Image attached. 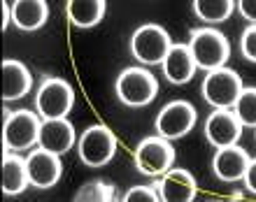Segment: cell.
<instances>
[{
    "mask_svg": "<svg viewBox=\"0 0 256 202\" xmlns=\"http://www.w3.org/2000/svg\"><path fill=\"white\" fill-rule=\"evenodd\" d=\"M170 47L168 30L158 23H144L130 35V54L142 65H161Z\"/></svg>",
    "mask_w": 256,
    "mask_h": 202,
    "instance_id": "obj_5",
    "label": "cell"
},
{
    "mask_svg": "<svg viewBox=\"0 0 256 202\" xmlns=\"http://www.w3.org/2000/svg\"><path fill=\"white\" fill-rule=\"evenodd\" d=\"M72 105V86L66 79H58V77L44 79L38 88V93H35V112L42 119H63V116L70 114Z\"/></svg>",
    "mask_w": 256,
    "mask_h": 202,
    "instance_id": "obj_6",
    "label": "cell"
},
{
    "mask_svg": "<svg viewBox=\"0 0 256 202\" xmlns=\"http://www.w3.org/2000/svg\"><path fill=\"white\" fill-rule=\"evenodd\" d=\"M126 202H161V196L154 186H133L124 196Z\"/></svg>",
    "mask_w": 256,
    "mask_h": 202,
    "instance_id": "obj_23",
    "label": "cell"
},
{
    "mask_svg": "<svg viewBox=\"0 0 256 202\" xmlns=\"http://www.w3.org/2000/svg\"><path fill=\"white\" fill-rule=\"evenodd\" d=\"M28 186H30V179H28L26 158H21L16 151H5L2 156V193L19 196Z\"/></svg>",
    "mask_w": 256,
    "mask_h": 202,
    "instance_id": "obj_18",
    "label": "cell"
},
{
    "mask_svg": "<svg viewBox=\"0 0 256 202\" xmlns=\"http://www.w3.org/2000/svg\"><path fill=\"white\" fill-rule=\"evenodd\" d=\"M238 12L250 23H256V0H238Z\"/></svg>",
    "mask_w": 256,
    "mask_h": 202,
    "instance_id": "obj_25",
    "label": "cell"
},
{
    "mask_svg": "<svg viewBox=\"0 0 256 202\" xmlns=\"http://www.w3.org/2000/svg\"><path fill=\"white\" fill-rule=\"evenodd\" d=\"M80 161L86 168H102L116 154V137L108 126H91L82 133L77 142Z\"/></svg>",
    "mask_w": 256,
    "mask_h": 202,
    "instance_id": "obj_7",
    "label": "cell"
},
{
    "mask_svg": "<svg viewBox=\"0 0 256 202\" xmlns=\"http://www.w3.org/2000/svg\"><path fill=\"white\" fill-rule=\"evenodd\" d=\"M30 86H33V77L24 63L14 58L2 61V100H21L26 93H30Z\"/></svg>",
    "mask_w": 256,
    "mask_h": 202,
    "instance_id": "obj_16",
    "label": "cell"
},
{
    "mask_svg": "<svg viewBox=\"0 0 256 202\" xmlns=\"http://www.w3.org/2000/svg\"><path fill=\"white\" fill-rule=\"evenodd\" d=\"M12 23V5L2 0V30H7V26Z\"/></svg>",
    "mask_w": 256,
    "mask_h": 202,
    "instance_id": "obj_27",
    "label": "cell"
},
{
    "mask_svg": "<svg viewBox=\"0 0 256 202\" xmlns=\"http://www.w3.org/2000/svg\"><path fill=\"white\" fill-rule=\"evenodd\" d=\"M49 7L47 0H14L12 2V23L19 30H40L47 23Z\"/></svg>",
    "mask_w": 256,
    "mask_h": 202,
    "instance_id": "obj_17",
    "label": "cell"
},
{
    "mask_svg": "<svg viewBox=\"0 0 256 202\" xmlns=\"http://www.w3.org/2000/svg\"><path fill=\"white\" fill-rule=\"evenodd\" d=\"M114 198V186L102 179H94V182L84 184L77 193H74V200L77 202H108Z\"/></svg>",
    "mask_w": 256,
    "mask_h": 202,
    "instance_id": "obj_21",
    "label": "cell"
},
{
    "mask_svg": "<svg viewBox=\"0 0 256 202\" xmlns=\"http://www.w3.org/2000/svg\"><path fill=\"white\" fill-rule=\"evenodd\" d=\"M42 116L30 109H19L5 114V126H2V144L5 151H24L33 149L40 140Z\"/></svg>",
    "mask_w": 256,
    "mask_h": 202,
    "instance_id": "obj_2",
    "label": "cell"
},
{
    "mask_svg": "<svg viewBox=\"0 0 256 202\" xmlns=\"http://www.w3.org/2000/svg\"><path fill=\"white\" fill-rule=\"evenodd\" d=\"M105 0H68L66 14L74 28H94L105 19Z\"/></svg>",
    "mask_w": 256,
    "mask_h": 202,
    "instance_id": "obj_19",
    "label": "cell"
},
{
    "mask_svg": "<svg viewBox=\"0 0 256 202\" xmlns=\"http://www.w3.org/2000/svg\"><path fill=\"white\" fill-rule=\"evenodd\" d=\"M161 200L166 202H191L198 193V184L189 170L170 168L158 184H154Z\"/></svg>",
    "mask_w": 256,
    "mask_h": 202,
    "instance_id": "obj_12",
    "label": "cell"
},
{
    "mask_svg": "<svg viewBox=\"0 0 256 202\" xmlns=\"http://www.w3.org/2000/svg\"><path fill=\"white\" fill-rule=\"evenodd\" d=\"M242 79L236 70L230 67H216L210 70L202 79V98L208 105H212L214 109H233L238 98L242 93Z\"/></svg>",
    "mask_w": 256,
    "mask_h": 202,
    "instance_id": "obj_3",
    "label": "cell"
},
{
    "mask_svg": "<svg viewBox=\"0 0 256 202\" xmlns=\"http://www.w3.org/2000/svg\"><path fill=\"white\" fill-rule=\"evenodd\" d=\"M26 168H28L30 186H35V189H52V186H56L63 172L61 156L42 147L28 154Z\"/></svg>",
    "mask_w": 256,
    "mask_h": 202,
    "instance_id": "obj_10",
    "label": "cell"
},
{
    "mask_svg": "<svg viewBox=\"0 0 256 202\" xmlns=\"http://www.w3.org/2000/svg\"><path fill=\"white\" fill-rule=\"evenodd\" d=\"M175 163V149L170 140L154 135L144 137L135 149V165L142 175L147 177H163Z\"/></svg>",
    "mask_w": 256,
    "mask_h": 202,
    "instance_id": "obj_8",
    "label": "cell"
},
{
    "mask_svg": "<svg viewBox=\"0 0 256 202\" xmlns=\"http://www.w3.org/2000/svg\"><path fill=\"white\" fill-rule=\"evenodd\" d=\"M250 156L244 149H240L238 144H230V147H222L216 149L214 158H212V170L214 175L222 179V182H240L244 179V172L250 168Z\"/></svg>",
    "mask_w": 256,
    "mask_h": 202,
    "instance_id": "obj_14",
    "label": "cell"
},
{
    "mask_svg": "<svg viewBox=\"0 0 256 202\" xmlns=\"http://www.w3.org/2000/svg\"><path fill=\"white\" fill-rule=\"evenodd\" d=\"M233 112H236V116L240 119L242 126L256 128V88H242Z\"/></svg>",
    "mask_w": 256,
    "mask_h": 202,
    "instance_id": "obj_22",
    "label": "cell"
},
{
    "mask_svg": "<svg viewBox=\"0 0 256 202\" xmlns=\"http://www.w3.org/2000/svg\"><path fill=\"white\" fill-rule=\"evenodd\" d=\"M236 9V0H194V14L205 23H224Z\"/></svg>",
    "mask_w": 256,
    "mask_h": 202,
    "instance_id": "obj_20",
    "label": "cell"
},
{
    "mask_svg": "<svg viewBox=\"0 0 256 202\" xmlns=\"http://www.w3.org/2000/svg\"><path fill=\"white\" fill-rule=\"evenodd\" d=\"M196 119H198V114H196V107L191 102L172 100L156 114V135H161L166 140H180L194 130Z\"/></svg>",
    "mask_w": 256,
    "mask_h": 202,
    "instance_id": "obj_9",
    "label": "cell"
},
{
    "mask_svg": "<svg viewBox=\"0 0 256 202\" xmlns=\"http://www.w3.org/2000/svg\"><path fill=\"white\" fill-rule=\"evenodd\" d=\"M116 98L126 107H144L158 93V81L144 67H126L116 77Z\"/></svg>",
    "mask_w": 256,
    "mask_h": 202,
    "instance_id": "obj_4",
    "label": "cell"
},
{
    "mask_svg": "<svg viewBox=\"0 0 256 202\" xmlns=\"http://www.w3.org/2000/svg\"><path fill=\"white\" fill-rule=\"evenodd\" d=\"M161 65H163L166 79H168L170 84H175V86L189 84V81L194 79L196 70H198L189 44H172V47L168 49V54H166Z\"/></svg>",
    "mask_w": 256,
    "mask_h": 202,
    "instance_id": "obj_15",
    "label": "cell"
},
{
    "mask_svg": "<svg viewBox=\"0 0 256 202\" xmlns=\"http://www.w3.org/2000/svg\"><path fill=\"white\" fill-rule=\"evenodd\" d=\"M242 128L244 126L240 123L233 109H214L205 121V137L214 149L230 147L240 142Z\"/></svg>",
    "mask_w": 256,
    "mask_h": 202,
    "instance_id": "obj_11",
    "label": "cell"
},
{
    "mask_svg": "<svg viewBox=\"0 0 256 202\" xmlns=\"http://www.w3.org/2000/svg\"><path fill=\"white\" fill-rule=\"evenodd\" d=\"M240 51L250 63H256V23H250V26L242 30V37H240Z\"/></svg>",
    "mask_w": 256,
    "mask_h": 202,
    "instance_id": "obj_24",
    "label": "cell"
},
{
    "mask_svg": "<svg viewBox=\"0 0 256 202\" xmlns=\"http://www.w3.org/2000/svg\"><path fill=\"white\" fill-rule=\"evenodd\" d=\"M189 49L196 58V65L200 70H216L224 67L230 56V44L226 35L214 30V28H196L191 30Z\"/></svg>",
    "mask_w": 256,
    "mask_h": 202,
    "instance_id": "obj_1",
    "label": "cell"
},
{
    "mask_svg": "<svg viewBox=\"0 0 256 202\" xmlns=\"http://www.w3.org/2000/svg\"><path fill=\"white\" fill-rule=\"evenodd\" d=\"M244 186L250 189V193L256 196V158L250 161V168H247V172H244Z\"/></svg>",
    "mask_w": 256,
    "mask_h": 202,
    "instance_id": "obj_26",
    "label": "cell"
},
{
    "mask_svg": "<svg viewBox=\"0 0 256 202\" xmlns=\"http://www.w3.org/2000/svg\"><path fill=\"white\" fill-rule=\"evenodd\" d=\"M74 142H77V135H74V126L68 121V116H63V119H42L40 140H38V144L42 149L63 156L74 147Z\"/></svg>",
    "mask_w": 256,
    "mask_h": 202,
    "instance_id": "obj_13",
    "label": "cell"
}]
</instances>
